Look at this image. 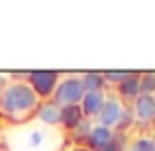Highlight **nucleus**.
Listing matches in <instances>:
<instances>
[{
  "instance_id": "obj_11",
  "label": "nucleus",
  "mask_w": 155,
  "mask_h": 151,
  "mask_svg": "<svg viewBox=\"0 0 155 151\" xmlns=\"http://www.w3.org/2000/svg\"><path fill=\"white\" fill-rule=\"evenodd\" d=\"M83 83H84V88H88V92H96L100 87H102L104 79L100 75H96V73H91V75H87L83 79Z\"/></svg>"
},
{
  "instance_id": "obj_6",
  "label": "nucleus",
  "mask_w": 155,
  "mask_h": 151,
  "mask_svg": "<svg viewBox=\"0 0 155 151\" xmlns=\"http://www.w3.org/2000/svg\"><path fill=\"white\" fill-rule=\"evenodd\" d=\"M102 106H104V98L98 90L84 94V98H83V112L84 114H96L102 110Z\"/></svg>"
},
{
  "instance_id": "obj_3",
  "label": "nucleus",
  "mask_w": 155,
  "mask_h": 151,
  "mask_svg": "<svg viewBox=\"0 0 155 151\" xmlns=\"http://www.w3.org/2000/svg\"><path fill=\"white\" fill-rule=\"evenodd\" d=\"M57 83V75L55 73H49V71H35L31 73V84H34V88L38 90V94L41 96H47L49 92L53 90V87H55Z\"/></svg>"
},
{
  "instance_id": "obj_17",
  "label": "nucleus",
  "mask_w": 155,
  "mask_h": 151,
  "mask_svg": "<svg viewBox=\"0 0 155 151\" xmlns=\"http://www.w3.org/2000/svg\"><path fill=\"white\" fill-rule=\"evenodd\" d=\"M153 151H155V149H153Z\"/></svg>"
},
{
  "instance_id": "obj_2",
  "label": "nucleus",
  "mask_w": 155,
  "mask_h": 151,
  "mask_svg": "<svg viewBox=\"0 0 155 151\" xmlns=\"http://www.w3.org/2000/svg\"><path fill=\"white\" fill-rule=\"evenodd\" d=\"M57 102L65 106H73L75 102H79L81 98H84V83L83 79H67L59 84L55 92Z\"/></svg>"
},
{
  "instance_id": "obj_12",
  "label": "nucleus",
  "mask_w": 155,
  "mask_h": 151,
  "mask_svg": "<svg viewBox=\"0 0 155 151\" xmlns=\"http://www.w3.org/2000/svg\"><path fill=\"white\" fill-rule=\"evenodd\" d=\"M140 88L143 90V94H151V92H155V73L143 75V79L140 80Z\"/></svg>"
},
{
  "instance_id": "obj_13",
  "label": "nucleus",
  "mask_w": 155,
  "mask_h": 151,
  "mask_svg": "<svg viewBox=\"0 0 155 151\" xmlns=\"http://www.w3.org/2000/svg\"><path fill=\"white\" fill-rule=\"evenodd\" d=\"M153 149H155V145L151 140H140L136 143V147H134V151H153Z\"/></svg>"
},
{
  "instance_id": "obj_15",
  "label": "nucleus",
  "mask_w": 155,
  "mask_h": 151,
  "mask_svg": "<svg viewBox=\"0 0 155 151\" xmlns=\"http://www.w3.org/2000/svg\"><path fill=\"white\" fill-rule=\"evenodd\" d=\"M41 140H43L41 132H34V133H31V137H30L31 145H39V143H41Z\"/></svg>"
},
{
  "instance_id": "obj_8",
  "label": "nucleus",
  "mask_w": 155,
  "mask_h": 151,
  "mask_svg": "<svg viewBox=\"0 0 155 151\" xmlns=\"http://www.w3.org/2000/svg\"><path fill=\"white\" fill-rule=\"evenodd\" d=\"M81 116H83V112H81L79 106H65L63 110H61V122H63L67 128H75L77 124L81 122Z\"/></svg>"
},
{
  "instance_id": "obj_1",
  "label": "nucleus",
  "mask_w": 155,
  "mask_h": 151,
  "mask_svg": "<svg viewBox=\"0 0 155 151\" xmlns=\"http://www.w3.org/2000/svg\"><path fill=\"white\" fill-rule=\"evenodd\" d=\"M38 104V94L34 92V88L28 87L24 83H14L4 90L2 94V110L6 114H24L30 112L31 108H35Z\"/></svg>"
},
{
  "instance_id": "obj_9",
  "label": "nucleus",
  "mask_w": 155,
  "mask_h": 151,
  "mask_svg": "<svg viewBox=\"0 0 155 151\" xmlns=\"http://www.w3.org/2000/svg\"><path fill=\"white\" fill-rule=\"evenodd\" d=\"M137 90H140V79H137L136 75H126L124 80L120 83V92L124 96H136Z\"/></svg>"
},
{
  "instance_id": "obj_5",
  "label": "nucleus",
  "mask_w": 155,
  "mask_h": 151,
  "mask_svg": "<svg viewBox=\"0 0 155 151\" xmlns=\"http://www.w3.org/2000/svg\"><path fill=\"white\" fill-rule=\"evenodd\" d=\"M122 116V106L118 104L116 100H108L104 102L102 110H100V120H102V126H112L120 120Z\"/></svg>"
},
{
  "instance_id": "obj_10",
  "label": "nucleus",
  "mask_w": 155,
  "mask_h": 151,
  "mask_svg": "<svg viewBox=\"0 0 155 151\" xmlns=\"http://www.w3.org/2000/svg\"><path fill=\"white\" fill-rule=\"evenodd\" d=\"M39 118H41L43 122H47V124H57V122L61 120V110H57V106H53V104H47V106L41 108Z\"/></svg>"
},
{
  "instance_id": "obj_7",
  "label": "nucleus",
  "mask_w": 155,
  "mask_h": 151,
  "mask_svg": "<svg viewBox=\"0 0 155 151\" xmlns=\"http://www.w3.org/2000/svg\"><path fill=\"white\" fill-rule=\"evenodd\" d=\"M110 140H112V133H110V130L106 128V126H96V128H92V132H91V143L94 145L96 149L106 147V145L110 143Z\"/></svg>"
},
{
  "instance_id": "obj_14",
  "label": "nucleus",
  "mask_w": 155,
  "mask_h": 151,
  "mask_svg": "<svg viewBox=\"0 0 155 151\" xmlns=\"http://www.w3.org/2000/svg\"><path fill=\"white\" fill-rule=\"evenodd\" d=\"M124 77H126V73H122V71H110V73H106V79L108 80H124Z\"/></svg>"
},
{
  "instance_id": "obj_4",
  "label": "nucleus",
  "mask_w": 155,
  "mask_h": 151,
  "mask_svg": "<svg viewBox=\"0 0 155 151\" xmlns=\"http://www.w3.org/2000/svg\"><path fill=\"white\" fill-rule=\"evenodd\" d=\"M136 116L141 122H149L155 118V96L141 94L136 100Z\"/></svg>"
},
{
  "instance_id": "obj_16",
  "label": "nucleus",
  "mask_w": 155,
  "mask_h": 151,
  "mask_svg": "<svg viewBox=\"0 0 155 151\" xmlns=\"http://www.w3.org/2000/svg\"><path fill=\"white\" fill-rule=\"evenodd\" d=\"M98 151H116V145H114L112 141H110V143L106 145V147H102V149H98Z\"/></svg>"
}]
</instances>
